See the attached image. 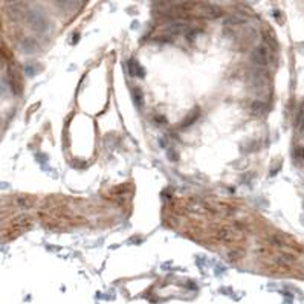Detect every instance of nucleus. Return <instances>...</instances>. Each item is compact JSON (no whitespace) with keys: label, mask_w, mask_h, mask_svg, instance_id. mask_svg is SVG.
I'll return each instance as SVG.
<instances>
[{"label":"nucleus","mask_w":304,"mask_h":304,"mask_svg":"<svg viewBox=\"0 0 304 304\" xmlns=\"http://www.w3.org/2000/svg\"><path fill=\"white\" fill-rule=\"evenodd\" d=\"M251 61L254 63L256 66H266L269 63V54H268V49L266 46L260 44V46H256L254 49H252L251 52Z\"/></svg>","instance_id":"3"},{"label":"nucleus","mask_w":304,"mask_h":304,"mask_svg":"<svg viewBox=\"0 0 304 304\" xmlns=\"http://www.w3.org/2000/svg\"><path fill=\"white\" fill-rule=\"evenodd\" d=\"M301 223L304 225V217H301Z\"/></svg>","instance_id":"18"},{"label":"nucleus","mask_w":304,"mask_h":304,"mask_svg":"<svg viewBox=\"0 0 304 304\" xmlns=\"http://www.w3.org/2000/svg\"><path fill=\"white\" fill-rule=\"evenodd\" d=\"M226 23H230V24H242V23H245V20L243 18H240V17H230V18H226Z\"/></svg>","instance_id":"13"},{"label":"nucleus","mask_w":304,"mask_h":304,"mask_svg":"<svg viewBox=\"0 0 304 304\" xmlns=\"http://www.w3.org/2000/svg\"><path fill=\"white\" fill-rule=\"evenodd\" d=\"M155 119H156L158 122H161V124H162V122H167V119H164V116H156Z\"/></svg>","instance_id":"15"},{"label":"nucleus","mask_w":304,"mask_h":304,"mask_svg":"<svg viewBox=\"0 0 304 304\" xmlns=\"http://www.w3.org/2000/svg\"><path fill=\"white\" fill-rule=\"evenodd\" d=\"M132 99H133V103L136 107H142L144 104V93L139 87H133L132 89Z\"/></svg>","instance_id":"9"},{"label":"nucleus","mask_w":304,"mask_h":304,"mask_svg":"<svg viewBox=\"0 0 304 304\" xmlns=\"http://www.w3.org/2000/svg\"><path fill=\"white\" fill-rule=\"evenodd\" d=\"M277 262L280 263V265H292L294 262H295V257H292V256H289V254H282L280 257L277 259Z\"/></svg>","instance_id":"11"},{"label":"nucleus","mask_w":304,"mask_h":304,"mask_svg":"<svg viewBox=\"0 0 304 304\" xmlns=\"http://www.w3.org/2000/svg\"><path fill=\"white\" fill-rule=\"evenodd\" d=\"M26 14H28V6L23 2L9 3V6L6 8V15L11 21H20L23 18H26Z\"/></svg>","instance_id":"2"},{"label":"nucleus","mask_w":304,"mask_h":304,"mask_svg":"<svg viewBox=\"0 0 304 304\" xmlns=\"http://www.w3.org/2000/svg\"><path fill=\"white\" fill-rule=\"evenodd\" d=\"M26 21L31 26V29L37 34H44L49 29V20L46 17L44 12H41L40 9H28L26 14Z\"/></svg>","instance_id":"1"},{"label":"nucleus","mask_w":304,"mask_h":304,"mask_svg":"<svg viewBox=\"0 0 304 304\" xmlns=\"http://www.w3.org/2000/svg\"><path fill=\"white\" fill-rule=\"evenodd\" d=\"M300 132H301V133H304V118H303V121H301V125H300Z\"/></svg>","instance_id":"16"},{"label":"nucleus","mask_w":304,"mask_h":304,"mask_svg":"<svg viewBox=\"0 0 304 304\" xmlns=\"http://www.w3.org/2000/svg\"><path fill=\"white\" fill-rule=\"evenodd\" d=\"M199 116H200V109H199V107H194V109H193V112H191V113H188V115L185 116V119L181 122L179 127H181V129H187V127H190L191 124H194V122H196V119H197Z\"/></svg>","instance_id":"8"},{"label":"nucleus","mask_w":304,"mask_h":304,"mask_svg":"<svg viewBox=\"0 0 304 304\" xmlns=\"http://www.w3.org/2000/svg\"><path fill=\"white\" fill-rule=\"evenodd\" d=\"M15 2H23V0H6V3H15Z\"/></svg>","instance_id":"17"},{"label":"nucleus","mask_w":304,"mask_h":304,"mask_svg":"<svg viewBox=\"0 0 304 304\" xmlns=\"http://www.w3.org/2000/svg\"><path fill=\"white\" fill-rule=\"evenodd\" d=\"M20 47H21V50H23L24 54H34V52H37V50H38V43L32 37H26L21 41Z\"/></svg>","instance_id":"7"},{"label":"nucleus","mask_w":304,"mask_h":304,"mask_svg":"<svg viewBox=\"0 0 304 304\" xmlns=\"http://www.w3.org/2000/svg\"><path fill=\"white\" fill-rule=\"evenodd\" d=\"M294 158H295V161H298L300 164L304 162V147H297V148H295Z\"/></svg>","instance_id":"12"},{"label":"nucleus","mask_w":304,"mask_h":304,"mask_svg":"<svg viewBox=\"0 0 304 304\" xmlns=\"http://www.w3.org/2000/svg\"><path fill=\"white\" fill-rule=\"evenodd\" d=\"M60 2L67 6V5H75L77 2H80V0H60Z\"/></svg>","instance_id":"14"},{"label":"nucleus","mask_w":304,"mask_h":304,"mask_svg":"<svg viewBox=\"0 0 304 304\" xmlns=\"http://www.w3.org/2000/svg\"><path fill=\"white\" fill-rule=\"evenodd\" d=\"M266 112V104L262 103V101H254V103L251 104V113L256 115V116H260Z\"/></svg>","instance_id":"10"},{"label":"nucleus","mask_w":304,"mask_h":304,"mask_svg":"<svg viewBox=\"0 0 304 304\" xmlns=\"http://www.w3.org/2000/svg\"><path fill=\"white\" fill-rule=\"evenodd\" d=\"M188 29V24L185 21H181V20H176L173 21L170 26L165 28V34L168 35H177V34H182Z\"/></svg>","instance_id":"5"},{"label":"nucleus","mask_w":304,"mask_h":304,"mask_svg":"<svg viewBox=\"0 0 304 304\" xmlns=\"http://www.w3.org/2000/svg\"><path fill=\"white\" fill-rule=\"evenodd\" d=\"M251 2H256V0H251Z\"/></svg>","instance_id":"19"},{"label":"nucleus","mask_w":304,"mask_h":304,"mask_svg":"<svg viewBox=\"0 0 304 304\" xmlns=\"http://www.w3.org/2000/svg\"><path fill=\"white\" fill-rule=\"evenodd\" d=\"M217 237L223 242H236L237 240V233L233 230L231 226H222L217 231Z\"/></svg>","instance_id":"6"},{"label":"nucleus","mask_w":304,"mask_h":304,"mask_svg":"<svg viewBox=\"0 0 304 304\" xmlns=\"http://www.w3.org/2000/svg\"><path fill=\"white\" fill-rule=\"evenodd\" d=\"M199 15L205 18H220L223 15V9L217 5H210V3H200L197 6Z\"/></svg>","instance_id":"4"}]
</instances>
